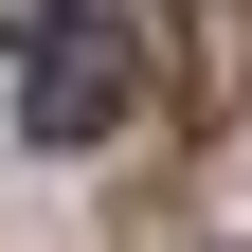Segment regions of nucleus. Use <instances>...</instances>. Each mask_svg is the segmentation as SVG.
<instances>
[{
	"mask_svg": "<svg viewBox=\"0 0 252 252\" xmlns=\"http://www.w3.org/2000/svg\"><path fill=\"white\" fill-rule=\"evenodd\" d=\"M126 108H144V36H126V18H54L36 72H18V126H36V144H108Z\"/></svg>",
	"mask_w": 252,
	"mask_h": 252,
	"instance_id": "f257e3e1",
	"label": "nucleus"
},
{
	"mask_svg": "<svg viewBox=\"0 0 252 252\" xmlns=\"http://www.w3.org/2000/svg\"><path fill=\"white\" fill-rule=\"evenodd\" d=\"M252 90V0H180V108H234Z\"/></svg>",
	"mask_w": 252,
	"mask_h": 252,
	"instance_id": "f03ea898",
	"label": "nucleus"
},
{
	"mask_svg": "<svg viewBox=\"0 0 252 252\" xmlns=\"http://www.w3.org/2000/svg\"><path fill=\"white\" fill-rule=\"evenodd\" d=\"M54 18H72V0H0V36H18V54H36V36H54Z\"/></svg>",
	"mask_w": 252,
	"mask_h": 252,
	"instance_id": "7ed1b4c3",
	"label": "nucleus"
}]
</instances>
